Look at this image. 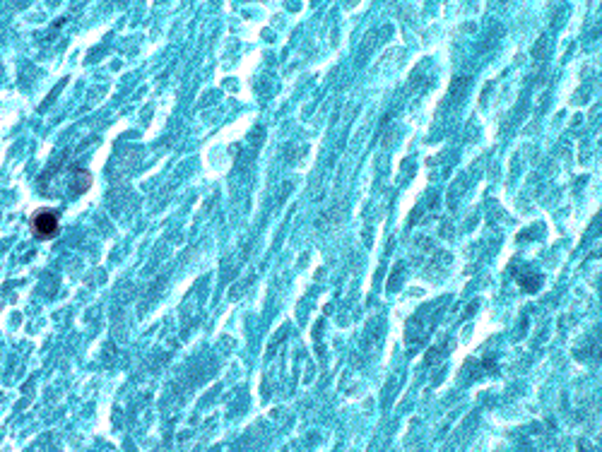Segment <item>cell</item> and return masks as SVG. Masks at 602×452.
<instances>
[{
  "instance_id": "1",
  "label": "cell",
  "mask_w": 602,
  "mask_h": 452,
  "mask_svg": "<svg viewBox=\"0 0 602 452\" xmlns=\"http://www.w3.org/2000/svg\"><path fill=\"white\" fill-rule=\"evenodd\" d=\"M32 231L39 239H51L58 231V214L53 210H39L32 217Z\"/></svg>"
}]
</instances>
